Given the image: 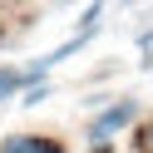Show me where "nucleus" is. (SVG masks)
<instances>
[{
  "label": "nucleus",
  "mask_w": 153,
  "mask_h": 153,
  "mask_svg": "<svg viewBox=\"0 0 153 153\" xmlns=\"http://www.w3.org/2000/svg\"><path fill=\"white\" fill-rule=\"evenodd\" d=\"M133 114H138V104H133V99H123V104H114V109H104L99 119H94V128H89V138H94V143H104V138H109L114 128H123V123H128Z\"/></svg>",
  "instance_id": "nucleus-1"
},
{
  "label": "nucleus",
  "mask_w": 153,
  "mask_h": 153,
  "mask_svg": "<svg viewBox=\"0 0 153 153\" xmlns=\"http://www.w3.org/2000/svg\"><path fill=\"white\" fill-rule=\"evenodd\" d=\"M20 84H25V74H20V69H0V104L10 99V94L20 89Z\"/></svg>",
  "instance_id": "nucleus-2"
},
{
  "label": "nucleus",
  "mask_w": 153,
  "mask_h": 153,
  "mask_svg": "<svg viewBox=\"0 0 153 153\" xmlns=\"http://www.w3.org/2000/svg\"><path fill=\"white\" fill-rule=\"evenodd\" d=\"M40 99H50V89H45V84H40V89H30V94H25L20 104H30V109H35V104H40Z\"/></svg>",
  "instance_id": "nucleus-3"
},
{
  "label": "nucleus",
  "mask_w": 153,
  "mask_h": 153,
  "mask_svg": "<svg viewBox=\"0 0 153 153\" xmlns=\"http://www.w3.org/2000/svg\"><path fill=\"white\" fill-rule=\"evenodd\" d=\"M35 153H64L59 143H50V138H35Z\"/></svg>",
  "instance_id": "nucleus-4"
}]
</instances>
